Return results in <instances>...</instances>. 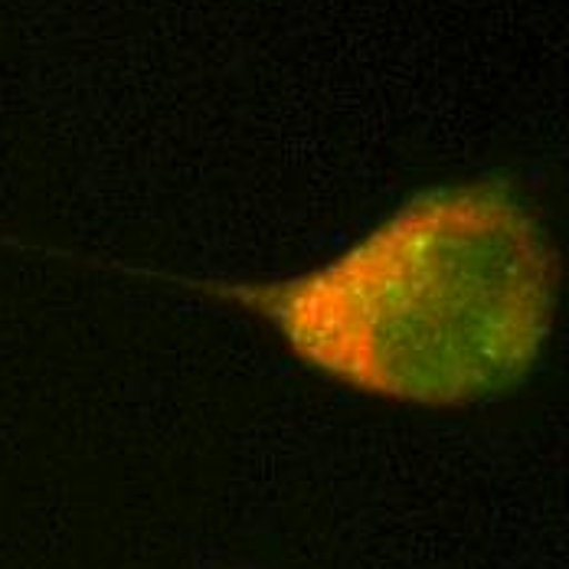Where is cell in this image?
<instances>
[{
  "label": "cell",
  "mask_w": 569,
  "mask_h": 569,
  "mask_svg": "<svg viewBox=\"0 0 569 569\" xmlns=\"http://www.w3.org/2000/svg\"><path fill=\"white\" fill-rule=\"evenodd\" d=\"M308 367L363 393L461 406L530 377L557 311V252L505 180L436 187L335 262L229 288Z\"/></svg>",
  "instance_id": "1"
}]
</instances>
